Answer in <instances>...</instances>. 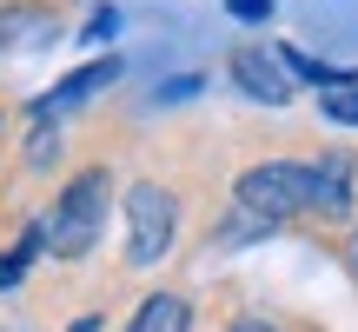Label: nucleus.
I'll use <instances>...</instances> for the list:
<instances>
[{
    "label": "nucleus",
    "mask_w": 358,
    "mask_h": 332,
    "mask_svg": "<svg viewBox=\"0 0 358 332\" xmlns=\"http://www.w3.org/2000/svg\"><path fill=\"white\" fill-rule=\"evenodd\" d=\"M239 213L266 219V226H279V219L292 213H312V166H292V160H266L252 166V173H239Z\"/></svg>",
    "instance_id": "nucleus-2"
},
{
    "label": "nucleus",
    "mask_w": 358,
    "mask_h": 332,
    "mask_svg": "<svg viewBox=\"0 0 358 332\" xmlns=\"http://www.w3.org/2000/svg\"><path fill=\"white\" fill-rule=\"evenodd\" d=\"M127 332H192V299H186V293H153V299H140V312H133Z\"/></svg>",
    "instance_id": "nucleus-6"
},
{
    "label": "nucleus",
    "mask_w": 358,
    "mask_h": 332,
    "mask_svg": "<svg viewBox=\"0 0 358 332\" xmlns=\"http://www.w3.org/2000/svg\"><path fill=\"white\" fill-rule=\"evenodd\" d=\"M226 7L239 13V20H266V13H272V0H226Z\"/></svg>",
    "instance_id": "nucleus-9"
},
{
    "label": "nucleus",
    "mask_w": 358,
    "mask_h": 332,
    "mask_svg": "<svg viewBox=\"0 0 358 332\" xmlns=\"http://www.w3.org/2000/svg\"><path fill=\"white\" fill-rule=\"evenodd\" d=\"M352 160L345 153H325V160H312V213H332V219H345L352 213Z\"/></svg>",
    "instance_id": "nucleus-5"
},
{
    "label": "nucleus",
    "mask_w": 358,
    "mask_h": 332,
    "mask_svg": "<svg viewBox=\"0 0 358 332\" xmlns=\"http://www.w3.org/2000/svg\"><path fill=\"white\" fill-rule=\"evenodd\" d=\"M66 332H100V319H93V312H87V319H73V326H66Z\"/></svg>",
    "instance_id": "nucleus-11"
},
{
    "label": "nucleus",
    "mask_w": 358,
    "mask_h": 332,
    "mask_svg": "<svg viewBox=\"0 0 358 332\" xmlns=\"http://www.w3.org/2000/svg\"><path fill=\"white\" fill-rule=\"evenodd\" d=\"M325 120H338V127H358V80L345 74L338 87H325Z\"/></svg>",
    "instance_id": "nucleus-8"
},
{
    "label": "nucleus",
    "mask_w": 358,
    "mask_h": 332,
    "mask_svg": "<svg viewBox=\"0 0 358 332\" xmlns=\"http://www.w3.org/2000/svg\"><path fill=\"white\" fill-rule=\"evenodd\" d=\"M173 233H179L173 193L153 186V179H140V186L127 193V259L133 266H159V259L173 253Z\"/></svg>",
    "instance_id": "nucleus-3"
},
{
    "label": "nucleus",
    "mask_w": 358,
    "mask_h": 332,
    "mask_svg": "<svg viewBox=\"0 0 358 332\" xmlns=\"http://www.w3.org/2000/svg\"><path fill=\"white\" fill-rule=\"evenodd\" d=\"M232 80H239L252 100H266V106L292 100V74H285V60L266 53V47H239V53H232Z\"/></svg>",
    "instance_id": "nucleus-4"
},
{
    "label": "nucleus",
    "mask_w": 358,
    "mask_h": 332,
    "mask_svg": "<svg viewBox=\"0 0 358 332\" xmlns=\"http://www.w3.org/2000/svg\"><path fill=\"white\" fill-rule=\"evenodd\" d=\"M106 186L113 179L100 173V166H87L80 179H66V193L53 200V213H47V253H60V259H87L93 253V240H100V219H106Z\"/></svg>",
    "instance_id": "nucleus-1"
},
{
    "label": "nucleus",
    "mask_w": 358,
    "mask_h": 332,
    "mask_svg": "<svg viewBox=\"0 0 358 332\" xmlns=\"http://www.w3.org/2000/svg\"><path fill=\"white\" fill-rule=\"evenodd\" d=\"M106 80H120V60H93V67H80V74H66L60 87L34 106V113H60V106H73V100H87V93H100Z\"/></svg>",
    "instance_id": "nucleus-7"
},
{
    "label": "nucleus",
    "mask_w": 358,
    "mask_h": 332,
    "mask_svg": "<svg viewBox=\"0 0 358 332\" xmlns=\"http://www.w3.org/2000/svg\"><path fill=\"white\" fill-rule=\"evenodd\" d=\"M226 332H279V326H266V319H239V326H226Z\"/></svg>",
    "instance_id": "nucleus-10"
}]
</instances>
